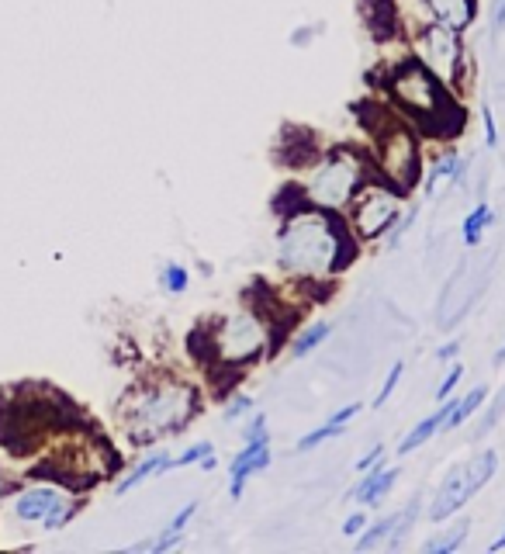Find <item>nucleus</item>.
I'll return each instance as SVG.
<instances>
[{"instance_id": "6", "label": "nucleus", "mask_w": 505, "mask_h": 554, "mask_svg": "<svg viewBox=\"0 0 505 554\" xmlns=\"http://www.w3.org/2000/svg\"><path fill=\"white\" fill-rule=\"evenodd\" d=\"M274 326L267 323L263 312L239 309L222 316L208 329V354L225 371H243L260 364L267 354H274Z\"/></svg>"}, {"instance_id": "21", "label": "nucleus", "mask_w": 505, "mask_h": 554, "mask_svg": "<svg viewBox=\"0 0 505 554\" xmlns=\"http://www.w3.org/2000/svg\"><path fill=\"white\" fill-rule=\"evenodd\" d=\"M329 336H333V323H326V319L308 323L305 329H298L295 333V340H291V347H288V357L291 361H305V357L315 354V350H319Z\"/></svg>"}, {"instance_id": "3", "label": "nucleus", "mask_w": 505, "mask_h": 554, "mask_svg": "<svg viewBox=\"0 0 505 554\" xmlns=\"http://www.w3.org/2000/svg\"><path fill=\"white\" fill-rule=\"evenodd\" d=\"M201 413V392L187 381H156V385L142 388L125 409V437L132 447L160 444L163 437H173L184 426L194 423Z\"/></svg>"}, {"instance_id": "39", "label": "nucleus", "mask_w": 505, "mask_h": 554, "mask_svg": "<svg viewBox=\"0 0 505 554\" xmlns=\"http://www.w3.org/2000/svg\"><path fill=\"white\" fill-rule=\"evenodd\" d=\"M198 468H201V471H215V468H218V454H215V451L205 454V458L198 461Z\"/></svg>"}, {"instance_id": "32", "label": "nucleus", "mask_w": 505, "mask_h": 554, "mask_svg": "<svg viewBox=\"0 0 505 554\" xmlns=\"http://www.w3.org/2000/svg\"><path fill=\"white\" fill-rule=\"evenodd\" d=\"M481 132H485L488 149H499V122H495L492 104H481Z\"/></svg>"}, {"instance_id": "19", "label": "nucleus", "mask_w": 505, "mask_h": 554, "mask_svg": "<svg viewBox=\"0 0 505 554\" xmlns=\"http://www.w3.org/2000/svg\"><path fill=\"white\" fill-rule=\"evenodd\" d=\"M167 471H170V454L163 451V447H156V451H149L146 458L118 482V496H128V492L139 489L142 482H149V478H156V475H167Z\"/></svg>"}, {"instance_id": "35", "label": "nucleus", "mask_w": 505, "mask_h": 554, "mask_svg": "<svg viewBox=\"0 0 505 554\" xmlns=\"http://www.w3.org/2000/svg\"><path fill=\"white\" fill-rule=\"evenodd\" d=\"M461 336H454V340H447V343H440V347H436V361L443 364V368H447V364H454L457 357H461Z\"/></svg>"}, {"instance_id": "30", "label": "nucleus", "mask_w": 505, "mask_h": 554, "mask_svg": "<svg viewBox=\"0 0 505 554\" xmlns=\"http://www.w3.org/2000/svg\"><path fill=\"white\" fill-rule=\"evenodd\" d=\"M215 451V444L211 440H198V444H191V447H184V451L177 454V458H170V471H177V468H191V464H198L205 454Z\"/></svg>"}, {"instance_id": "23", "label": "nucleus", "mask_w": 505, "mask_h": 554, "mask_svg": "<svg viewBox=\"0 0 505 554\" xmlns=\"http://www.w3.org/2000/svg\"><path fill=\"white\" fill-rule=\"evenodd\" d=\"M495 471H499V451L495 447H485L481 454H474V461L467 464V489H471V496H478L492 482Z\"/></svg>"}, {"instance_id": "18", "label": "nucleus", "mask_w": 505, "mask_h": 554, "mask_svg": "<svg viewBox=\"0 0 505 554\" xmlns=\"http://www.w3.org/2000/svg\"><path fill=\"white\" fill-rule=\"evenodd\" d=\"M447 413H450V399L447 402H440V406L433 409L429 416H422L416 426H412L409 433L402 437V444H398V454H416L422 444H429V440L436 437V433H443V419H447Z\"/></svg>"}, {"instance_id": "27", "label": "nucleus", "mask_w": 505, "mask_h": 554, "mask_svg": "<svg viewBox=\"0 0 505 554\" xmlns=\"http://www.w3.org/2000/svg\"><path fill=\"white\" fill-rule=\"evenodd\" d=\"M416 219H419V208H416V205H405V212L398 215V222L388 229V236L381 239L384 250H398V243H402V239L409 236V229L416 226Z\"/></svg>"}, {"instance_id": "33", "label": "nucleus", "mask_w": 505, "mask_h": 554, "mask_svg": "<svg viewBox=\"0 0 505 554\" xmlns=\"http://www.w3.org/2000/svg\"><path fill=\"white\" fill-rule=\"evenodd\" d=\"M502 416H505V388L499 395H495V402L488 406V416H485V423L478 426V437H485V433H492L495 426L502 423Z\"/></svg>"}, {"instance_id": "12", "label": "nucleus", "mask_w": 505, "mask_h": 554, "mask_svg": "<svg viewBox=\"0 0 505 554\" xmlns=\"http://www.w3.org/2000/svg\"><path fill=\"white\" fill-rule=\"evenodd\" d=\"M398 475H402V468H395V464H374L371 471H364V475L357 478V485L350 489V503L357 506H381L384 499L391 496V489H395Z\"/></svg>"}, {"instance_id": "36", "label": "nucleus", "mask_w": 505, "mask_h": 554, "mask_svg": "<svg viewBox=\"0 0 505 554\" xmlns=\"http://www.w3.org/2000/svg\"><path fill=\"white\" fill-rule=\"evenodd\" d=\"M270 433V423L263 413H250V423L243 426V440H253V437H267Z\"/></svg>"}, {"instance_id": "11", "label": "nucleus", "mask_w": 505, "mask_h": 554, "mask_svg": "<svg viewBox=\"0 0 505 554\" xmlns=\"http://www.w3.org/2000/svg\"><path fill=\"white\" fill-rule=\"evenodd\" d=\"M471 499L467 489V464H454V468L443 475L440 489L433 492V503H429V523H447L450 516H457Z\"/></svg>"}, {"instance_id": "5", "label": "nucleus", "mask_w": 505, "mask_h": 554, "mask_svg": "<svg viewBox=\"0 0 505 554\" xmlns=\"http://www.w3.org/2000/svg\"><path fill=\"white\" fill-rule=\"evenodd\" d=\"M371 163L374 174L402 194H412L422 181V136L391 108L371 125Z\"/></svg>"}, {"instance_id": "40", "label": "nucleus", "mask_w": 505, "mask_h": 554, "mask_svg": "<svg viewBox=\"0 0 505 554\" xmlns=\"http://www.w3.org/2000/svg\"><path fill=\"white\" fill-rule=\"evenodd\" d=\"M488 551H492V554H499V551H505V527H502V534H499V537H495V541H492V544H488Z\"/></svg>"}, {"instance_id": "2", "label": "nucleus", "mask_w": 505, "mask_h": 554, "mask_svg": "<svg viewBox=\"0 0 505 554\" xmlns=\"http://www.w3.org/2000/svg\"><path fill=\"white\" fill-rule=\"evenodd\" d=\"M381 87L391 101V111L412 125L422 139H454L464 125L461 97L436 80L416 56H402L388 63Z\"/></svg>"}, {"instance_id": "24", "label": "nucleus", "mask_w": 505, "mask_h": 554, "mask_svg": "<svg viewBox=\"0 0 505 554\" xmlns=\"http://www.w3.org/2000/svg\"><path fill=\"white\" fill-rule=\"evenodd\" d=\"M391 527H395V513H388V516H381V520L367 523V527L360 530L357 537H353V544H357L360 554H367L374 548H384V544H388V537H391Z\"/></svg>"}, {"instance_id": "16", "label": "nucleus", "mask_w": 505, "mask_h": 554, "mask_svg": "<svg viewBox=\"0 0 505 554\" xmlns=\"http://www.w3.org/2000/svg\"><path fill=\"white\" fill-rule=\"evenodd\" d=\"M360 413H364V406H360V402H346L343 409H336V413H329L326 419H322L315 430H308L305 437H301L298 444H295V451L298 454H308V451H315L319 444H326V440H336L339 433H343L346 426H350Z\"/></svg>"}, {"instance_id": "20", "label": "nucleus", "mask_w": 505, "mask_h": 554, "mask_svg": "<svg viewBox=\"0 0 505 554\" xmlns=\"http://www.w3.org/2000/svg\"><path fill=\"white\" fill-rule=\"evenodd\" d=\"M471 537V523L467 520H454L450 516L447 527H440L436 534L426 537V544H422V554H454L464 548V541Z\"/></svg>"}, {"instance_id": "1", "label": "nucleus", "mask_w": 505, "mask_h": 554, "mask_svg": "<svg viewBox=\"0 0 505 554\" xmlns=\"http://www.w3.org/2000/svg\"><path fill=\"white\" fill-rule=\"evenodd\" d=\"M360 239L353 236L343 212L319 208L301 198V205L281 215L277 229V260L295 281H333L357 260Z\"/></svg>"}, {"instance_id": "14", "label": "nucleus", "mask_w": 505, "mask_h": 554, "mask_svg": "<svg viewBox=\"0 0 505 554\" xmlns=\"http://www.w3.org/2000/svg\"><path fill=\"white\" fill-rule=\"evenodd\" d=\"M419 4H422V11L429 14V21H436V25L450 28V32H457V35L474 28L478 11H481L478 0H419Z\"/></svg>"}, {"instance_id": "37", "label": "nucleus", "mask_w": 505, "mask_h": 554, "mask_svg": "<svg viewBox=\"0 0 505 554\" xmlns=\"http://www.w3.org/2000/svg\"><path fill=\"white\" fill-rule=\"evenodd\" d=\"M367 523H371V516H367L364 509H357V513H350V516H346V520H343V537H357L360 530L367 527Z\"/></svg>"}, {"instance_id": "25", "label": "nucleus", "mask_w": 505, "mask_h": 554, "mask_svg": "<svg viewBox=\"0 0 505 554\" xmlns=\"http://www.w3.org/2000/svg\"><path fill=\"white\" fill-rule=\"evenodd\" d=\"M419 506H422V496H412L409 503L398 509V513H395V527H391V537H388V544H384V548H391V551L402 548L405 537H409V530H412V523L419 520Z\"/></svg>"}, {"instance_id": "34", "label": "nucleus", "mask_w": 505, "mask_h": 554, "mask_svg": "<svg viewBox=\"0 0 505 554\" xmlns=\"http://www.w3.org/2000/svg\"><path fill=\"white\" fill-rule=\"evenodd\" d=\"M384 454H388V447H384V444H374L371 451L360 454L357 464H353V471H357V475H364V471H371L374 464H381V461H384Z\"/></svg>"}, {"instance_id": "26", "label": "nucleus", "mask_w": 505, "mask_h": 554, "mask_svg": "<svg viewBox=\"0 0 505 554\" xmlns=\"http://www.w3.org/2000/svg\"><path fill=\"white\" fill-rule=\"evenodd\" d=\"M160 288L170 291V295H184V291L191 288V271H187L184 264H177V260H170L160 271Z\"/></svg>"}, {"instance_id": "10", "label": "nucleus", "mask_w": 505, "mask_h": 554, "mask_svg": "<svg viewBox=\"0 0 505 554\" xmlns=\"http://www.w3.org/2000/svg\"><path fill=\"white\" fill-rule=\"evenodd\" d=\"M270 461H274V451H270V433L267 437L243 440V447H239V451L232 454V461H229V499L232 503H239V499L246 496V485H250L256 475H263V471L270 468Z\"/></svg>"}, {"instance_id": "9", "label": "nucleus", "mask_w": 505, "mask_h": 554, "mask_svg": "<svg viewBox=\"0 0 505 554\" xmlns=\"http://www.w3.org/2000/svg\"><path fill=\"white\" fill-rule=\"evenodd\" d=\"M14 513L25 523H45V530H59L73 520L77 503H70V499L59 489H52V485H35V489L21 492V496L14 499Z\"/></svg>"}, {"instance_id": "29", "label": "nucleus", "mask_w": 505, "mask_h": 554, "mask_svg": "<svg viewBox=\"0 0 505 554\" xmlns=\"http://www.w3.org/2000/svg\"><path fill=\"white\" fill-rule=\"evenodd\" d=\"M402 374H405V361H395L388 368V374H384V381H381V388H378V395H374V402L371 406L374 409H384L391 402V395L398 392V381H402Z\"/></svg>"}, {"instance_id": "8", "label": "nucleus", "mask_w": 505, "mask_h": 554, "mask_svg": "<svg viewBox=\"0 0 505 554\" xmlns=\"http://www.w3.org/2000/svg\"><path fill=\"white\" fill-rule=\"evenodd\" d=\"M405 198H409V194H402L398 187H391L388 181H381V177L374 174L371 181L353 194V201L343 212L353 236H357L360 243H378V239H384L388 229L398 222V215L405 212Z\"/></svg>"}, {"instance_id": "15", "label": "nucleus", "mask_w": 505, "mask_h": 554, "mask_svg": "<svg viewBox=\"0 0 505 554\" xmlns=\"http://www.w3.org/2000/svg\"><path fill=\"white\" fill-rule=\"evenodd\" d=\"M198 509L201 503L198 499H187L184 506L177 509V513L167 520V527H160V534L153 537V541H142V544H135V551H149V554H167L173 548H180L184 544V534H187V523L198 516Z\"/></svg>"}, {"instance_id": "31", "label": "nucleus", "mask_w": 505, "mask_h": 554, "mask_svg": "<svg viewBox=\"0 0 505 554\" xmlns=\"http://www.w3.org/2000/svg\"><path fill=\"white\" fill-rule=\"evenodd\" d=\"M461 378H464V364L461 361L447 364V374H443L440 388H436V402H447L450 395H457V385H461Z\"/></svg>"}, {"instance_id": "7", "label": "nucleus", "mask_w": 505, "mask_h": 554, "mask_svg": "<svg viewBox=\"0 0 505 554\" xmlns=\"http://www.w3.org/2000/svg\"><path fill=\"white\" fill-rule=\"evenodd\" d=\"M409 52L433 73L436 80L461 94L467 87V73H471V52L464 46V35L450 32V28L436 25V21H422L409 32Z\"/></svg>"}, {"instance_id": "17", "label": "nucleus", "mask_w": 505, "mask_h": 554, "mask_svg": "<svg viewBox=\"0 0 505 554\" xmlns=\"http://www.w3.org/2000/svg\"><path fill=\"white\" fill-rule=\"evenodd\" d=\"M488 399H492V388L488 385H474L471 392H464V395H450V413L443 419V433L461 430L467 419H474L481 413V406H485Z\"/></svg>"}, {"instance_id": "41", "label": "nucleus", "mask_w": 505, "mask_h": 554, "mask_svg": "<svg viewBox=\"0 0 505 554\" xmlns=\"http://www.w3.org/2000/svg\"><path fill=\"white\" fill-rule=\"evenodd\" d=\"M492 364H505V343H502L499 350H495V361Z\"/></svg>"}, {"instance_id": "38", "label": "nucleus", "mask_w": 505, "mask_h": 554, "mask_svg": "<svg viewBox=\"0 0 505 554\" xmlns=\"http://www.w3.org/2000/svg\"><path fill=\"white\" fill-rule=\"evenodd\" d=\"M492 32L495 35L505 32V0H499V4H495V11H492Z\"/></svg>"}, {"instance_id": "22", "label": "nucleus", "mask_w": 505, "mask_h": 554, "mask_svg": "<svg viewBox=\"0 0 505 554\" xmlns=\"http://www.w3.org/2000/svg\"><path fill=\"white\" fill-rule=\"evenodd\" d=\"M495 222V208L488 205V201H478V205L471 208V212L464 215L461 222V239L467 250H474V246H481V239H485V232L492 229Z\"/></svg>"}, {"instance_id": "13", "label": "nucleus", "mask_w": 505, "mask_h": 554, "mask_svg": "<svg viewBox=\"0 0 505 554\" xmlns=\"http://www.w3.org/2000/svg\"><path fill=\"white\" fill-rule=\"evenodd\" d=\"M467 177V160L457 149H443L436 160H429V167H422V181H419V191L426 198H433L440 191V184H450V187H461Z\"/></svg>"}, {"instance_id": "4", "label": "nucleus", "mask_w": 505, "mask_h": 554, "mask_svg": "<svg viewBox=\"0 0 505 554\" xmlns=\"http://www.w3.org/2000/svg\"><path fill=\"white\" fill-rule=\"evenodd\" d=\"M371 177H374L371 153H364V149H357V146H333L329 153L315 156V163L308 167L298 191H301V198L312 201V205L346 212L353 194L371 181Z\"/></svg>"}, {"instance_id": "28", "label": "nucleus", "mask_w": 505, "mask_h": 554, "mask_svg": "<svg viewBox=\"0 0 505 554\" xmlns=\"http://www.w3.org/2000/svg\"><path fill=\"white\" fill-rule=\"evenodd\" d=\"M253 406H256V402H253V395L236 392L229 402H225V409H222V423H225V426H236V423H243V419L253 413Z\"/></svg>"}]
</instances>
